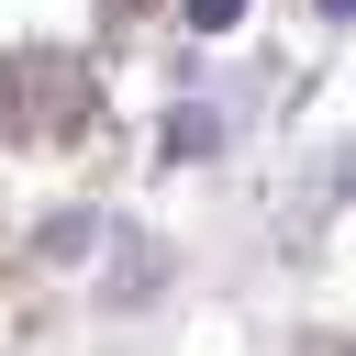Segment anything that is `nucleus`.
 <instances>
[{
	"label": "nucleus",
	"mask_w": 356,
	"mask_h": 356,
	"mask_svg": "<svg viewBox=\"0 0 356 356\" xmlns=\"http://www.w3.org/2000/svg\"><path fill=\"white\" fill-rule=\"evenodd\" d=\"M211 145H222L211 111H178V122H167V156H211Z\"/></svg>",
	"instance_id": "1"
},
{
	"label": "nucleus",
	"mask_w": 356,
	"mask_h": 356,
	"mask_svg": "<svg viewBox=\"0 0 356 356\" xmlns=\"http://www.w3.org/2000/svg\"><path fill=\"white\" fill-rule=\"evenodd\" d=\"M89 234H100L89 211H56V222H44V256H89Z\"/></svg>",
	"instance_id": "2"
},
{
	"label": "nucleus",
	"mask_w": 356,
	"mask_h": 356,
	"mask_svg": "<svg viewBox=\"0 0 356 356\" xmlns=\"http://www.w3.org/2000/svg\"><path fill=\"white\" fill-rule=\"evenodd\" d=\"M189 22H200V33H234V22H245V0H189Z\"/></svg>",
	"instance_id": "3"
},
{
	"label": "nucleus",
	"mask_w": 356,
	"mask_h": 356,
	"mask_svg": "<svg viewBox=\"0 0 356 356\" xmlns=\"http://www.w3.org/2000/svg\"><path fill=\"white\" fill-rule=\"evenodd\" d=\"M323 22H356V0H323Z\"/></svg>",
	"instance_id": "4"
}]
</instances>
